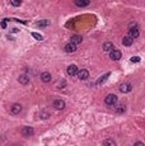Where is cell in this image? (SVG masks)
Returning <instances> with one entry per match:
<instances>
[{
  "mask_svg": "<svg viewBox=\"0 0 145 146\" xmlns=\"http://www.w3.org/2000/svg\"><path fill=\"white\" fill-rule=\"evenodd\" d=\"M51 79H52V76H51L50 72L45 71V72H42V74H41V80H42L43 83H50Z\"/></svg>",
  "mask_w": 145,
  "mask_h": 146,
  "instance_id": "cell-11",
  "label": "cell"
},
{
  "mask_svg": "<svg viewBox=\"0 0 145 146\" xmlns=\"http://www.w3.org/2000/svg\"><path fill=\"white\" fill-rule=\"evenodd\" d=\"M10 112H12L13 114H19V113L22 112V105L19 103H14L10 107Z\"/></svg>",
  "mask_w": 145,
  "mask_h": 146,
  "instance_id": "cell-7",
  "label": "cell"
},
{
  "mask_svg": "<svg viewBox=\"0 0 145 146\" xmlns=\"http://www.w3.org/2000/svg\"><path fill=\"white\" fill-rule=\"evenodd\" d=\"M139 34H140V32H139L138 27H136V26H131V28L128 29V36H131L132 38H136V37H139Z\"/></svg>",
  "mask_w": 145,
  "mask_h": 146,
  "instance_id": "cell-6",
  "label": "cell"
},
{
  "mask_svg": "<svg viewBox=\"0 0 145 146\" xmlns=\"http://www.w3.org/2000/svg\"><path fill=\"white\" fill-rule=\"evenodd\" d=\"M132 42H134V38L131 36H127L126 37H124L122 38V45L124 46H127V47H130V46H132Z\"/></svg>",
  "mask_w": 145,
  "mask_h": 146,
  "instance_id": "cell-10",
  "label": "cell"
},
{
  "mask_svg": "<svg viewBox=\"0 0 145 146\" xmlns=\"http://www.w3.org/2000/svg\"><path fill=\"white\" fill-rule=\"evenodd\" d=\"M64 50H65V52H68V53H73L76 51V45L70 42V43H68V45H65Z\"/></svg>",
  "mask_w": 145,
  "mask_h": 146,
  "instance_id": "cell-8",
  "label": "cell"
},
{
  "mask_svg": "<svg viewBox=\"0 0 145 146\" xmlns=\"http://www.w3.org/2000/svg\"><path fill=\"white\" fill-rule=\"evenodd\" d=\"M22 134H23V136H32L34 134V130L32 127H23Z\"/></svg>",
  "mask_w": 145,
  "mask_h": 146,
  "instance_id": "cell-13",
  "label": "cell"
},
{
  "mask_svg": "<svg viewBox=\"0 0 145 146\" xmlns=\"http://www.w3.org/2000/svg\"><path fill=\"white\" fill-rule=\"evenodd\" d=\"M70 42L78 46V45H80V43L83 42V37H81V36H73L72 39H70Z\"/></svg>",
  "mask_w": 145,
  "mask_h": 146,
  "instance_id": "cell-15",
  "label": "cell"
},
{
  "mask_svg": "<svg viewBox=\"0 0 145 146\" xmlns=\"http://www.w3.org/2000/svg\"><path fill=\"white\" fill-rule=\"evenodd\" d=\"M37 27H47L48 26V20H40L36 23Z\"/></svg>",
  "mask_w": 145,
  "mask_h": 146,
  "instance_id": "cell-19",
  "label": "cell"
},
{
  "mask_svg": "<svg viewBox=\"0 0 145 146\" xmlns=\"http://www.w3.org/2000/svg\"><path fill=\"white\" fill-rule=\"evenodd\" d=\"M32 36H33V38L38 39V41H42V39H43V37L41 36L40 33H36V32H32Z\"/></svg>",
  "mask_w": 145,
  "mask_h": 146,
  "instance_id": "cell-22",
  "label": "cell"
},
{
  "mask_svg": "<svg viewBox=\"0 0 145 146\" xmlns=\"http://www.w3.org/2000/svg\"><path fill=\"white\" fill-rule=\"evenodd\" d=\"M135 145H136V146H144V144H143V142H140V141H139V142H135Z\"/></svg>",
  "mask_w": 145,
  "mask_h": 146,
  "instance_id": "cell-26",
  "label": "cell"
},
{
  "mask_svg": "<svg viewBox=\"0 0 145 146\" xmlns=\"http://www.w3.org/2000/svg\"><path fill=\"white\" fill-rule=\"evenodd\" d=\"M131 90H132V85L130 83H124L120 85V91L121 93H130Z\"/></svg>",
  "mask_w": 145,
  "mask_h": 146,
  "instance_id": "cell-5",
  "label": "cell"
},
{
  "mask_svg": "<svg viewBox=\"0 0 145 146\" xmlns=\"http://www.w3.org/2000/svg\"><path fill=\"white\" fill-rule=\"evenodd\" d=\"M109 75H111V74H109V72H107V74H105V75H102V76H101L99 79H98L97 82H95V84H98V85H101V84H103V83H105L106 80H107L108 78H109Z\"/></svg>",
  "mask_w": 145,
  "mask_h": 146,
  "instance_id": "cell-16",
  "label": "cell"
},
{
  "mask_svg": "<svg viewBox=\"0 0 145 146\" xmlns=\"http://www.w3.org/2000/svg\"><path fill=\"white\" fill-rule=\"evenodd\" d=\"M74 4L79 8H84V7H88L91 4V1L89 0H74Z\"/></svg>",
  "mask_w": 145,
  "mask_h": 146,
  "instance_id": "cell-9",
  "label": "cell"
},
{
  "mask_svg": "<svg viewBox=\"0 0 145 146\" xmlns=\"http://www.w3.org/2000/svg\"><path fill=\"white\" fill-rule=\"evenodd\" d=\"M1 27H3V28H7V22H5V20H3V23H1Z\"/></svg>",
  "mask_w": 145,
  "mask_h": 146,
  "instance_id": "cell-25",
  "label": "cell"
},
{
  "mask_svg": "<svg viewBox=\"0 0 145 146\" xmlns=\"http://www.w3.org/2000/svg\"><path fill=\"white\" fill-rule=\"evenodd\" d=\"M18 82L21 83V84H23V85H27V84L29 83V76L28 75H21V76L18 78Z\"/></svg>",
  "mask_w": 145,
  "mask_h": 146,
  "instance_id": "cell-14",
  "label": "cell"
},
{
  "mask_svg": "<svg viewBox=\"0 0 145 146\" xmlns=\"http://www.w3.org/2000/svg\"><path fill=\"white\" fill-rule=\"evenodd\" d=\"M125 110H126L125 105H119V107H116V113L117 114H121V113H124Z\"/></svg>",
  "mask_w": 145,
  "mask_h": 146,
  "instance_id": "cell-18",
  "label": "cell"
},
{
  "mask_svg": "<svg viewBox=\"0 0 145 146\" xmlns=\"http://www.w3.org/2000/svg\"><path fill=\"white\" fill-rule=\"evenodd\" d=\"M65 84H66V83H65V80H62V82H61V83H60L59 88H65Z\"/></svg>",
  "mask_w": 145,
  "mask_h": 146,
  "instance_id": "cell-24",
  "label": "cell"
},
{
  "mask_svg": "<svg viewBox=\"0 0 145 146\" xmlns=\"http://www.w3.org/2000/svg\"><path fill=\"white\" fill-rule=\"evenodd\" d=\"M102 144H103V145H116V142H115L112 139H107V140H105Z\"/></svg>",
  "mask_w": 145,
  "mask_h": 146,
  "instance_id": "cell-21",
  "label": "cell"
},
{
  "mask_svg": "<svg viewBox=\"0 0 145 146\" xmlns=\"http://www.w3.org/2000/svg\"><path fill=\"white\" fill-rule=\"evenodd\" d=\"M10 4H12L13 7H21L22 0H10Z\"/></svg>",
  "mask_w": 145,
  "mask_h": 146,
  "instance_id": "cell-20",
  "label": "cell"
},
{
  "mask_svg": "<svg viewBox=\"0 0 145 146\" xmlns=\"http://www.w3.org/2000/svg\"><path fill=\"white\" fill-rule=\"evenodd\" d=\"M109 57H111V60L117 61L122 57V53H121V51H119V50H112V51H109Z\"/></svg>",
  "mask_w": 145,
  "mask_h": 146,
  "instance_id": "cell-2",
  "label": "cell"
},
{
  "mask_svg": "<svg viewBox=\"0 0 145 146\" xmlns=\"http://www.w3.org/2000/svg\"><path fill=\"white\" fill-rule=\"evenodd\" d=\"M78 66L76 65H70V66H68V69H66V72H68V75L69 76H75L76 74H78Z\"/></svg>",
  "mask_w": 145,
  "mask_h": 146,
  "instance_id": "cell-4",
  "label": "cell"
},
{
  "mask_svg": "<svg viewBox=\"0 0 145 146\" xmlns=\"http://www.w3.org/2000/svg\"><path fill=\"white\" fill-rule=\"evenodd\" d=\"M65 102L64 101H61V99H57V101H55L54 102V107L56 108V109H59V110H61V109H64L65 108Z\"/></svg>",
  "mask_w": 145,
  "mask_h": 146,
  "instance_id": "cell-12",
  "label": "cell"
},
{
  "mask_svg": "<svg viewBox=\"0 0 145 146\" xmlns=\"http://www.w3.org/2000/svg\"><path fill=\"white\" fill-rule=\"evenodd\" d=\"M130 62H132V64L140 62V57H138V56H135V57H131V59H130Z\"/></svg>",
  "mask_w": 145,
  "mask_h": 146,
  "instance_id": "cell-23",
  "label": "cell"
},
{
  "mask_svg": "<svg viewBox=\"0 0 145 146\" xmlns=\"http://www.w3.org/2000/svg\"><path fill=\"white\" fill-rule=\"evenodd\" d=\"M76 76L79 78V80H87L89 78V71L85 69H81L78 71V74H76Z\"/></svg>",
  "mask_w": 145,
  "mask_h": 146,
  "instance_id": "cell-3",
  "label": "cell"
},
{
  "mask_svg": "<svg viewBox=\"0 0 145 146\" xmlns=\"http://www.w3.org/2000/svg\"><path fill=\"white\" fill-rule=\"evenodd\" d=\"M103 50L105 51H112L113 50V43L112 42H106L105 45H103Z\"/></svg>",
  "mask_w": 145,
  "mask_h": 146,
  "instance_id": "cell-17",
  "label": "cell"
},
{
  "mask_svg": "<svg viewBox=\"0 0 145 146\" xmlns=\"http://www.w3.org/2000/svg\"><path fill=\"white\" fill-rule=\"evenodd\" d=\"M105 103L109 105V107H113V105L117 103V97L115 95V94H108L105 99Z\"/></svg>",
  "mask_w": 145,
  "mask_h": 146,
  "instance_id": "cell-1",
  "label": "cell"
}]
</instances>
